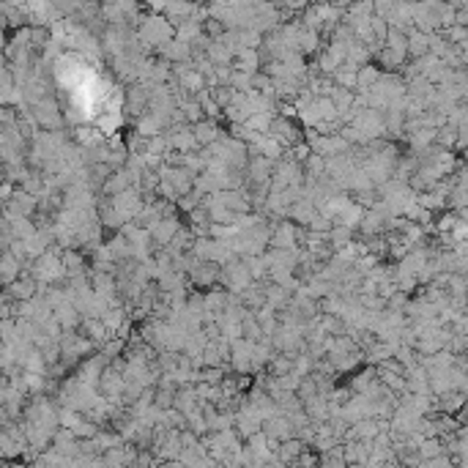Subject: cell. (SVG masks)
<instances>
[{"label":"cell","mask_w":468,"mask_h":468,"mask_svg":"<svg viewBox=\"0 0 468 468\" xmlns=\"http://www.w3.org/2000/svg\"><path fill=\"white\" fill-rule=\"evenodd\" d=\"M408 52H411V55H427V52H430V38L422 33V31L411 33L408 36Z\"/></svg>","instance_id":"obj_1"},{"label":"cell","mask_w":468,"mask_h":468,"mask_svg":"<svg viewBox=\"0 0 468 468\" xmlns=\"http://www.w3.org/2000/svg\"><path fill=\"white\" fill-rule=\"evenodd\" d=\"M274 244H277L279 249L282 246H293V227H279L277 230V236H274Z\"/></svg>","instance_id":"obj_2"},{"label":"cell","mask_w":468,"mask_h":468,"mask_svg":"<svg viewBox=\"0 0 468 468\" xmlns=\"http://www.w3.org/2000/svg\"><path fill=\"white\" fill-rule=\"evenodd\" d=\"M156 468H184V463H181V460H165L162 466H156Z\"/></svg>","instance_id":"obj_3"}]
</instances>
